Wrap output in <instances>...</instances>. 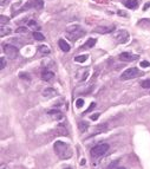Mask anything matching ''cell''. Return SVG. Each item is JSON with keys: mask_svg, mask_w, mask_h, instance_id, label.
<instances>
[{"mask_svg": "<svg viewBox=\"0 0 150 169\" xmlns=\"http://www.w3.org/2000/svg\"><path fill=\"white\" fill-rule=\"evenodd\" d=\"M96 43H97V40L95 38H90V39H87V42L82 46V48H92V46H95Z\"/></svg>", "mask_w": 150, "mask_h": 169, "instance_id": "15", "label": "cell"}, {"mask_svg": "<svg viewBox=\"0 0 150 169\" xmlns=\"http://www.w3.org/2000/svg\"><path fill=\"white\" fill-rule=\"evenodd\" d=\"M85 34V31L82 30L79 26H73V27H69L66 30V36L70 38L71 42H76L81 37H83Z\"/></svg>", "mask_w": 150, "mask_h": 169, "instance_id": "2", "label": "cell"}, {"mask_svg": "<svg viewBox=\"0 0 150 169\" xmlns=\"http://www.w3.org/2000/svg\"><path fill=\"white\" fill-rule=\"evenodd\" d=\"M83 105H84V99L83 98H78L77 102H76V106L77 108H82Z\"/></svg>", "mask_w": 150, "mask_h": 169, "instance_id": "25", "label": "cell"}, {"mask_svg": "<svg viewBox=\"0 0 150 169\" xmlns=\"http://www.w3.org/2000/svg\"><path fill=\"white\" fill-rule=\"evenodd\" d=\"M58 131H59V134L58 135H67V130H66V129L63 127V125H59L58 127Z\"/></svg>", "mask_w": 150, "mask_h": 169, "instance_id": "21", "label": "cell"}, {"mask_svg": "<svg viewBox=\"0 0 150 169\" xmlns=\"http://www.w3.org/2000/svg\"><path fill=\"white\" fill-rule=\"evenodd\" d=\"M124 6L130 8V9H135L138 6V1L137 0H125L124 1Z\"/></svg>", "mask_w": 150, "mask_h": 169, "instance_id": "10", "label": "cell"}, {"mask_svg": "<svg viewBox=\"0 0 150 169\" xmlns=\"http://www.w3.org/2000/svg\"><path fill=\"white\" fill-rule=\"evenodd\" d=\"M87 59V55H82V56H77L76 58H75V61L77 62V63H83V62H85Z\"/></svg>", "mask_w": 150, "mask_h": 169, "instance_id": "20", "label": "cell"}, {"mask_svg": "<svg viewBox=\"0 0 150 169\" xmlns=\"http://www.w3.org/2000/svg\"><path fill=\"white\" fill-rule=\"evenodd\" d=\"M78 128H79V130H81V131L85 133L87 130V128H89V124L86 122H79L78 123Z\"/></svg>", "mask_w": 150, "mask_h": 169, "instance_id": "18", "label": "cell"}, {"mask_svg": "<svg viewBox=\"0 0 150 169\" xmlns=\"http://www.w3.org/2000/svg\"><path fill=\"white\" fill-rule=\"evenodd\" d=\"M12 31H11V28L9 27H4V26H1V31H0V36L1 37H5V36H7V34H9Z\"/></svg>", "mask_w": 150, "mask_h": 169, "instance_id": "19", "label": "cell"}, {"mask_svg": "<svg viewBox=\"0 0 150 169\" xmlns=\"http://www.w3.org/2000/svg\"><path fill=\"white\" fill-rule=\"evenodd\" d=\"M115 39L117 43H121V44H124L126 43L130 37H129V33L128 31H125V30H118V31L115 33Z\"/></svg>", "mask_w": 150, "mask_h": 169, "instance_id": "6", "label": "cell"}, {"mask_svg": "<svg viewBox=\"0 0 150 169\" xmlns=\"http://www.w3.org/2000/svg\"><path fill=\"white\" fill-rule=\"evenodd\" d=\"M58 45H59V47H61L64 52H69L70 51V45L64 40V39H59Z\"/></svg>", "mask_w": 150, "mask_h": 169, "instance_id": "14", "label": "cell"}, {"mask_svg": "<svg viewBox=\"0 0 150 169\" xmlns=\"http://www.w3.org/2000/svg\"><path fill=\"white\" fill-rule=\"evenodd\" d=\"M141 67H150V63L147 61H143L141 62Z\"/></svg>", "mask_w": 150, "mask_h": 169, "instance_id": "29", "label": "cell"}, {"mask_svg": "<svg viewBox=\"0 0 150 169\" xmlns=\"http://www.w3.org/2000/svg\"><path fill=\"white\" fill-rule=\"evenodd\" d=\"M33 4H34V8L36 9H42L44 7V1H43V0H33Z\"/></svg>", "mask_w": 150, "mask_h": 169, "instance_id": "17", "label": "cell"}, {"mask_svg": "<svg viewBox=\"0 0 150 169\" xmlns=\"http://www.w3.org/2000/svg\"><path fill=\"white\" fill-rule=\"evenodd\" d=\"M6 3L8 4V0H1V6H5V5H6Z\"/></svg>", "mask_w": 150, "mask_h": 169, "instance_id": "32", "label": "cell"}, {"mask_svg": "<svg viewBox=\"0 0 150 169\" xmlns=\"http://www.w3.org/2000/svg\"><path fill=\"white\" fill-rule=\"evenodd\" d=\"M141 86L143 89H150V79H145L141 83Z\"/></svg>", "mask_w": 150, "mask_h": 169, "instance_id": "22", "label": "cell"}, {"mask_svg": "<svg viewBox=\"0 0 150 169\" xmlns=\"http://www.w3.org/2000/svg\"><path fill=\"white\" fill-rule=\"evenodd\" d=\"M148 7H150V3H147L145 5H144V7H143V11H147V8Z\"/></svg>", "mask_w": 150, "mask_h": 169, "instance_id": "31", "label": "cell"}, {"mask_svg": "<svg viewBox=\"0 0 150 169\" xmlns=\"http://www.w3.org/2000/svg\"><path fill=\"white\" fill-rule=\"evenodd\" d=\"M39 51H40L42 53H45V55H48L50 53V50H48V47L47 46H40V47H39Z\"/></svg>", "mask_w": 150, "mask_h": 169, "instance_id": "23", "label": "cell"}, {"mask_svg": "<svg viewBox=\"0 0 150 169\" xmlns=\"http://www.w3.org/2000/svg\"><path fill=\"white\" fill-rule=\"evenodd\" d=\"M137 26L142 27V28H150V19H141L138 23H137Z\"/></svg>", "mask_w": 150, "mask_h": 169, "instance_id": "13", "label": "cell"}, {"mask_svg": "<svg viewBox=\"0 0 150 169\" xmlns=\"http://www.w3.org/2000/svg\"><path fill=\"white\" fill-rule=\"evenodd\" d=\"M33 38L36 39V40H38V42H43V40H45V37H44L40 32H37V31L33 32Z\"/></svg>", "mask_w": 150, "mask_h": 169, "instance_id": "16", "label": "cell"}, {"mask_svg": "<svg viewBox=\"0 0 150 169\" xmlns=\"http://www.w3.org/2000/svg\"><path fill=\"white\" fill-rule=\"evenodd\" d=\"M138 75H139V70L137 67H129L121 75V79L122 81H129V79H134L138 77Z\"/></svg>", "mask_w": 150, "mask_h": 169, "instance_id": "4", "label": "cell"}, {"mask_svg": "<svg viewBox=\"0 0 150 169\" xmlns=\"http://www.w3.org/2000/svg\"><path fill=\"white\" fill-rule=\"evenodd\" d=\"M109 149V144L106 143H102V144H97L96 147H93L91 149V151H90V155H91L92 158H98L103 156Z\"/></svg>", "mask_w": 150, "mask_h": 169, "instance_id": "3", "label": "cell"}, {"mask_svg": "<svg viewBox=\"0 0 150 169\" xmlns=\"http://www.w3.org/2000/svg\"><path fill=\"white\" fill-rule=\"evenodd\" d=\"M43 95H44V97L51 98V97H54V96L57 95V92H56L54 89H52V88H47V89H45V90L43 91Z\"/></svg>", "mask_w": 150, "mask_h": 169, "instance_id": "11", "label": "cell"}, {"mask_svg": "<svg viewBox=\"0 0 150 169\" xmlns=\"http://www.w3.org/2000/svg\"><path fill=\"white\" fill-rule=\"evenodd\" d=\"M17 32H18V33H27L28 30H27V27H25V26H20V27L17 30Z\"/></svg>", "mask_w": 150, "mask_h": 169, "instance_id": "24", "label": "cell"}, {"mask_svg": "<svg viewBox=\"0 0 150 169\" xmlns=\"http://www.w3.org/2000/svg\"><path fill=\"white\" fill-rule=\"evenodd\" d=\"M6 66V62H5V58L1 57L0 58V69H4Z\"/></svg>", "mask_w": 150, "mask_h": 169, "instance_id": "26", "label": "cell"}, {"mask_svg": "<svg viewBox=\"0 0 150 169\" xmlns=\"http://www.w3.org/2000/svg\"><path fill=\"white\" fill-rule=\"evenodd\" d=\"M53 148H54L56 154L59 157H61V158H63V160H67V158H70V157H71V155H72L70 147L66 143L62 142V141H57L54 143V147Z\"/></svg>", "mask_w": 150, "mask_h": 169, "instance_id": "1", "label": "cell"}, {"mask_svg": "<svg viewBox=\"0 0 150 169\" xmlns=\"http://www.w3.org/2000/svg\"><path fill=\"white\" fill-rule=\"evenodd\" d=\"M48 115L51 116L53 120H62L63 118V114L59 110H51V111H48Z\"/></svg>", "mask_w": 150, "mask_h": 169, "instance_id": "12", "label": "cell"}, {"mask_svg": "<svg viewBox=\"0 0 150 169\" xmlns=\"http://www.w3.org/2000/svg\"><path fill=\"white\" fill-rule=\"evenodd\" d=\"M139 58L138 55H133V53H129V52H123L119 55V59L122 62H135Z\"/></svg>", "mask_w": 150, "mask_h": 169, "instance_id": "7", "label": "cell"}, {"mask_svg": "<svg viewBox=\"0 0 150 169\" xmlns=\"http://www.w3.org/2000/svg\"><path fill=\"white\" fill-rule=\"evenodd\" d=\"M85 162H86V161H85V160H84V158H83V160L81 161V166H84V164H85Z\"/></svg>", "mask_w": 150, "mask_h": 169, "instance_id": "33", "label": "cell"}, {"mask_svg": "<svg viewBox=\"0 0 150 169\" xmlns=\"http://www.w3.org/2000/svg\"><path fill=\"white\" fill-rule=\"evenodd\" d=\"M95 108H96V103H91V104H90V106H89V109H86V111H85V112H90V111H92Z\"/></svg>", "mask_w": 150, "mask_h": 169, "instance_id": "27", "label": "cell"}, {"mask_svg": "<svg viewBox=\"0 0 150 169\" xmlns=\"http://www.w3.org/2000/svg\"><path fill=\"white\" fill-rule=\"evenodd\" d=\"M0 19H1V26H3L5 23H8V20H9V19L6 18L5 15H1V17H0Z\"/></svg>", "mask_w": 150, "mask_h": 169, "instance_id": "28", "label": "cell"}, {"mask_svg": "<svg viewBox=\"0 0 150 169\" xmlns=\"http://www.w3.org/2000/svg\"><path fill=\"white\" fill-rule=\"evenodd\" d=\"M114 30H115V26H97L95 28V32L105 34V33H111Z\"/></svg>", "mask_w": 150, "mask_h": 169, "instance_id": "8", "label": "cell"}, {"mask_svg": "<svg viewBox=\"0 0 150 169\" xmlns=\"http://www.w3.org/2000/svg\"><path fill=\"white\" fill-rule=\"evenodd\" d=\"M53 78H54V73H53L52 71L45 70V71L42 73V79H43V81H45V82H51Z\"/></svg>", "mask_w": 150, "mask_h": 169, "instance_id": "9", "label": "cell"}, {"mask_svg": "<svg viewBox=\"0 0 150 169\" xmlns=\"http://www.w3.org/2000/svg\"><path fill=\"white\" fill-rule=\"evenodd\" d=\"M4 52H5V55H6L8 58L15 59V58L18 57V55H19V50H18L15 46L11 45V44H7V45L4 46Z\"/></svg>", "mask_w": 150, "mask_h": 169, "instance_id": "5", "label": "cell"}, {"mask_svg": "<svg viewBox=\"0 0 150 169\" xmlns=\"http://www.w3.org/2000/svg\"><path fill=\"white\" fill-rule=\"evenodd\" d=\"M99 115H101V114H98V112H97V114H93V115H92L91 117H90V118H91L92 121H97L98 118H99Z\"/></svg>", "mask_w": 150, "mask_h": 169, "instance_id": "30", "label": "cell"}]
</instances>
